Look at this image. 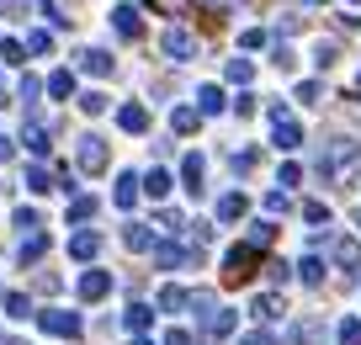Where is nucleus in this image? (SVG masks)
Masks as SVG:
<instances>
[{"label":"nucleus","instance_id":"f257e3e1","mask_svg":"<svg viewBox=\"0 0 361 345\" xmlns=\"http://www.w3.org/2000/svg\"><path fill=\"white\" fill-rule=\"evenodd\" d=\"M271 144H276V149H298V144H303V128H298L282 107H271Z\"/></svg>","mask_w":361,"mask_h":345},{"label":"nucleus","instance_id":"f03ea898","mask_svg":"<svg viewBox=\"0 0 361 345\" xmlns=\"http://www.w3.org/2000/svg\"><path fill=\"white\" fill-rule=\"evenodd\" d=\"M37 324H43L48 334H64V340H80V313H64V308H43V313H37Z\"/></svg>","mask_w":361,"mask_h":345},{"label":"nucleus","instance_id":"7ed1b4c3","mask_svg":"<svg viewBox=\"0 0 361 345\" xmlns=\"http://www.w3.org/2000/svg\"><path fill=\"white\" fill-rule=\"evenodd\" d=\"M250 271H255V245H234V250H228V260H224V277L228 282H245Z\"/></svg>","mask_w":361,"mask_h":345},{"label":"nucleus","instance_id":"20e7f679","mask_svg":"<svg viewBox=\"0 0 361 345\" xmlns=\"http://www.w3.org/2000/svg\"><path fill=\"white\" fill-rule=\"evenodd\" d=\"M154 260H159L165 271H176V266H186L192 255H186V245H176V239H159V245H154Z\"/></svg>","mask_w":361,"mask_h":345},{"label":"nucleus","instance_id":"39448f33","mask_svg":"<svg viewBox=\"0 0 361 345\" xmlns=\"http://www.w3.org/2000/svg\"><path fill=\"white\" fill-rule=\"evenodd\" d=\"M106 287H112V277H106V271H85V277H80V298H85V303L106 298Z\"/></svg>","mask_w":361,"mask_h":345},{"label":"nucleus","instance_id":"423d86ee","mask_svg":"<svg viewBox=\"0 0 361 345\" xmlns=\"http://www.w3.org/2000/svg\"><path fill=\"white\" fill-rule=\"evenodd\" d=\"M117 123H123V128H128V133H144V128H149V111H144V107H138V101H128V107H123V111H117Z\"/></svg>","mask_w":361,"mask_h":345},{"label":"nucleus","instance_id":"0eeeda50","mask_svg":"<svg viewBox=\"0 0 361 345\" xmlns=\"http://www.w3.org/2000/svg\"><path fill=\"white\" fill-rule=\"evenodd\" d=\"M80 165H85V170L106 165V144H102V138H85V144H80Z\"/></svg>","mask_w":361,"mask_h":345},{"label":"nucleus","instance_id":"6e6552de","mask_svg":"<svg viewBox=\"0 0 361 345\" xmlns=\"http://www.w3.org/2000/svg\"><path fill=\"white\" fill-rule=\"evenodd\" d=\"M165 54H170V59H192V54H197L192 32H165Z\"/></svg>","mask_w":361,"mask_h":345},{"label":"nucleus","instance_id":"1a4fd4ad","mask_svg":"<svg viewBox=\"0 0 361 345\" xmlns=\"http://www.w3.org/2000/svg\"><path fill=\"white\" fill-rule=\"evenodd\" d=\"M96 250H102L96 234H75V239H69V255H75V260H96Z\"/></svg>","mask_w":361,"mask_h":345},{"label":"nucleus","instance_id":"9d476101","mask_svg":"<svg viewBox=\"0 0 361 345\" xmlns=\"http://www.w3.org/2000/svg\"><path fill=\"white\" fill-rule=\"evenodd\" d=\"M250 313H255V319H276V313H282V298H276V292H260V298L250 303Z\"/></svg>","mask_w":361,"mask_h":345},{"label":"nucleus","instance_id":"9b49d317","mask_svg":"<svg viewBox=\"0 0 361 345\" xmlns=\"http://www.w3.org/2000/svg\"><path fill=\"white\" fill-rule=\"evenodd\" d=\"M180 176H186V191H202V155H186V165H180Z\"/></svg>","mask_w":361,"mask_h":345},{"label":"nucleus","instance_id":"f8f14e48","mask_svg":"<svg viewBox=\"0 0 361 345\" xmlns=\"http://www.w3.org/2000/svg\"><path fill=\"white\" fill-rule=\"evenodd\" d=\"M245 207H250V202L239 197V191H228V197L218 202V218H224V223H234V218H245Z\"/></svg>","mask_w":361,"mask_h":345},{"label":"nucleus","instance_id":"ddd939ff","mask_svg":"<svg viewBox=\"0 0 361 345\" xmlns=\"http://www.w3.org/2000/svg\"><path fill=\"white\" fill-rule=\"evenodd\" d=\"M123 239H128V250H154V234H149L144 223H128V229H123Z\"/></svg>","mask_w":361,"mask_h":345},{"label":"nucleus","instance_id":"4468645a","mask_svg":"<svg viewBox=\"0 0 361 345\" xmlns=\"http://www.w3.org/2000/svg\"><path fill=\"white\" fill-rule=\"evenodd\" d=\"M298 277H303L308 287H319V282H324V260H319V255H303V260H298Z\"/></svg>","mask_w":361,"mask_h":345},{"label":"nucleus","instance_id":"2eb2a0df","mask_svg":"<svg viewBox=\"0 0 361 345\" xmlns=\"http://www.w3.org/2000/svg\"><path fill=\"white\" fill-rule=\"evenodd\" d=\"M186 303H192V292H186V287H165V292H159V308H165V313H180Z\"/></svg>","mask_w":361,"mask_h":345},{"label":"nucleus","instance_id":"dca6fc26","mask_svg":"<svg viewBox=\"0 0 361 345\" xmlns=\"http://www.w3.org/2000/svg\"><path fill=\"white\" fill-rule=\"evenodd\" d=\"M335 260H340L345 271H356V266H361V245H356V239H340V245H335Z\"/></svg>","mask_w":361,"mask_h":345},{"label":"nucleus","instance_id":"f3484780","mask_svg":"<svg viewBox=\"0 0 361 345\" xmlns=\"http://www.w3.org/2000/svg\"><path fill=\"white\" fill-rule=\"evenodd\" d=\"M80 69H90V75H106V69H112V59H106L102 48H85V54H80Z\"/></svg>","mask_w":361,"mask_h":345},{"label":"nucleus","instance_id":"a211bd4d","mask_svg":"<svg viewBox=\"0 0 361 345\" xmlns=\"http://www.w3.org/2000/svg\"><path fill=\"white\" fill-rule=\"evenodd\" d=\"M149 319H154V308H144V303H128V329H133V334H144Z\"/></svg>","mask_w":361,"mask_h":345},{"label":"nucleus","instance_id":"6ab92c4d","mask_svg":"<svg viewBox=\"0 0 361 345\" xmlns=\"http://www.w3.org/2000/svg\"><path fill=\"white\" fill-rule=\"evenodd\" d=\"M133 202H138V176L128 170V176L117 181V207H133Z\"/></svg>","mask_w":361,"mask_h":345},{"label":"nucleus","instance_id":"aec40b11","mask_svg":"<svg viewBox=\"0 0 361 345\" xmlns=\"http://www.w3.org/2000/svg\"><path fill=\"white\" fill-rule=\"evenodd\" d=\"M85 218H96V197H75L69 202V223H85Z\"/></svg>","mask_w":361,"mask_h":345},{"label":"nucleus","instance_id":"412c9836","mask_svg":"<svg viewBox=\"0 0 361 345\" xmlns=\"http://www.w3.org/2000/svg\"><path fill=\"white\" fill-rule=\"evenodd\" d=\"M144 191H149V197H170V176H165V170H149V176H144Z\"/></svg>","mask_w":361,"mask_h":345},{"label":"nucleus","instance_id":"4be33fe9","mask_svg":"<svg viewBox=\"0 0 361 345\" xmlns=\"http://www.w3.org/2000/svg\"><path fill=\"white\" fill-rule=\"evenodd\" d=\"M335 340H340V345H361V319H340Z\"/></svg>","mask_w":361,"mask_h":345},{"label":"nucleus","instance_id":"5701e85b","mask_svg":"<svg viewBox=\"0 0 361 345\" xmlns=\"http://www.w3.org/2000/svg\"><path fill=\"white\" fill-rule=\"evenodd\" d=\"M197 96H202V101H197L202 111H224V90H218V85H202Z\"/></svg>","mask_w":361,"mask_h":345},{"label":"nucleus","instance_id":"b1692460","mask_svg":"<svg viewBox=\"0 0 361 345\" xmlns=\"http://www.w3.org/2000/svg\"><path fill=\"white\" fill-rule=\"evenodd\" d=\"M27 144H32L37 155H43V149L54 144V138H48V128H43V123H27Z\"/></svg>","mask_w":361,"mask_h":345},{"label":"nucleus","instance_id":"393cba45","mask_svg":"<svg viewBox=\"0 0 361 345\" xmlns=\"http://www.w3.org/2000/svg\"><path fill=\"white\" fill-rule=\"evenodd\" d=\"M170 128H176V133H192V128H197V111H186V107L170 111Z\"/></svg>","mask_w":361,"mask_h":345},{"label":"nucleus","instance_id":"a878e982","mask_svg":"<svg viewBox=\"0 0 361 345\" xmlns=\"http://www.w3.org/2000/svg\"><path fill=\"white\" fill-rule=\"evenodd\" d=\"M48 250V234H27V245H22V260H37Z\"/></svg>","mask_w":361,"mask_h":345},{"label":"nucleus","instance_id":"bb28decb","mask_svg":"<svg viewBox=\"0 0 361 345\" xmlns=\"http://www.w3.org/2000/svg\"><path fill=\"white\" fill-rule=\"evenodd\" d=\"M271 239H276V223H255V229H250V245H271Z\"/></svg>","mask_w":361,"mask_h":345},{"label":"nucleus","instance_id":"cd10ccee","mask_svg":"<svg viewBox=\"0 0 361 345\" xmlns=\"http://www.w3.org/2000/svg\"><path fill=\"white\" fill-rule=\"evenodd\" d=\"M27 186H32V191H48V186H54V176H48L43 165H32V170H27Z\"/></svg>","mask_w":361,"mask_h":345},{"label":"nucleus","instance_id":"c85d7f7f","mask_svg":"<svg viewBox=\"0 0 361 345\" xmlns=\"http://www.w3.org/2000/svg\"><path fill=\"white\" fill-rule=\"evenodd\" d=\"M6 313H11V319H22V313H27V298H22V292H6Z\"/></svg>","mask_w":361,"mask_h":345},{"label":"nucleus","instance_id":"c756f323","mask_svg":"<svg viewBox=\"0 0 361 345\" xmlns=\"http://www.w3.org/2000/svg\"><path fill=\"white\" fill-rule=\"evenodd\" d=\"M303 218L308 223H329V212H324V202H303Z\"/></svg>","mask_w":361,"mask_h":345},{"label":"nucleus","instance_id":"7c9ffc66","mask_svg":"<svg viewBox=\"0 0 361 345\" xmlns=\"http://www.w3.org/2000/svg\"><path fill=\"white\" fill-rule=\"evenodd\" d=\"M117 32H133L138 37V16L133 11H117Z\"/></svg>","mask_w":361,"mask_h":345},{"label":"nucleus","instance_id":"2f4dec72","mask_svg":"<svg viewBox=\"0 0 361 345\" xmlns=\"http://www.w3.org/2000/svg\"><path fill=\"white\" fill-rule=\"evenodd\" d=\"M239 345H276L266 329H250V334H239Z\"/></svg>","mask_w":361,"mask_h":345},{"label":"nucleus","instance_id":"473e14b6","mask_svg":"<svg viewBox=\"0 0 361 345\" xmlns=\"http://www.w3.org/2000/svg\"><path fill=\"white\" fill-rule=\"evenodd\" d=\"M0 54H6V64H22V59H27V48H22V43H6Z\"/></svg>","mask_w":361,"mask_h":345},{"label":"nucleus","instance_id":"72a5a7b5","mask_svg":"<svg viewBox=\"0 0 361 345\" xmlns=\"http://www.w3.org/2000/svg\"><path fill=\"white\" fill-rule=\"evenodd\" d=\"M48 90H54V96H69V75H64V69H59V75L48 80Z\"/></svg>","mask_w":361,"mask_h":345},{"label":"nucleus","instance_id":"f704fd0d","mask_svg":"<svg viewBox=\"0 0 361 345\" xmlns=\"http://www.w3.org/2000/svg\"><path fill=\"white\" fill-rule=\"evenodd\" d=\"M228 80H250V59H234V64H228Z\"/></svg>","mask_w":361,"mask_h":345},{"label":"nucleus","instance_id":"c9c22d12","mask_svg":"<svg viewBox=\"0 0 361 345\" xmlns=\"http://www.w3.org/2000/svg\"><path fill=\"white\" fill-rule=\"evenodd\" d=\"M298 101H319V80H303V85H298Z\"/></svg>","mask_w":361,"mask_h":345},{"label":"nucleus","instance_id":"e433bc0d","mask_svg":"<svg viewBox=\"0 0 361 345\" xmlns=\"http://www.w3.org/2000/svg\"><path fill=\"white\" fill-rule=\"evenodd\" d=\"M165 345H192V329H170V334H165Z\"/></svg>","mask_w":361,"mask_h":345},{"label":"nucleus","instance_id":"4c0bfd02","mask_svg":"<svg viewBox=\"0 0 361 345\" xmlns=\"http://www.w3.org/2000/svg\"><path fill=\"white\" fill-rule=\"evenodd\" d=\"M133 345H154V340H144V334H133Z\"/></svg>","mask_w":361,"mask_h":345},{"label":"nucleus","instance_id":"58836bf2","mask_svg":"<svg viewBox=\"0 0 361 345\" xmlns=\"http://www.w3.org/2000/svg\"><path fill=\"white\" fill-rule=\"evenodd\" d=\"M6 345H27V340H6Z\"/></svg>","mask_w":361,"mask_h":345},{"label":"nucleus","instance_id":"ea45409f","mask_svg":"<svg viewBox=\"0 0 361 345\" xmlns=\"http://www.w3.org/2000/svg\"><path fill=\"white\" fill-rule=\"evenodd\" d=\"M314 6H324V0H314Z\"/></svg>","mask_w":361,"mask_h":345},{"label":"nucleus","instance_id":"a19ab883","mask_svg":"<svg viewBox=\"0 0 361 345\" xmlns=\"http://www.w3.org/2000/svg\"><path fill=\"white\" fill-rule=\"evenodd\" d=\"M350 6H361V0H350Z\"/></svg>","mask_w":361,"mask_h":345},{"label":"nucleus","instance_id":"79ce46f5","mask_svg":"<svg viewBox=\"0 0 361 345\" xmlns=\"http://www.w3.org/2000/svg\"><path fill=\"white\" fill-rule=\"evenodd\" d=\"M356 85H361V75H356Z\"/></svg>","mask_w":361,"mask_h":345},{"label":"nucleus","instance_id":"37998d69","mask_svg":"<svg viewBox=\"0 0 361 345\" xmlns=\"http://www.w3.org/2000/svg\"><path fill=\"white\" fill-rule=\"evenodd\" d=\"M228 6H234V0H228Z\"/></svg>","mask_w":361,"mask_h":345}]
</instances>
